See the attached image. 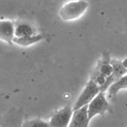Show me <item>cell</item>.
Listing matches in <instances>:
<instances>
[{
    "label": "cell",
    "instance_id": "obj_1",
    "mask_svg": "<svg viewBox=\"0 0 127 127\" xmlns=\"http://www.w3.org/2000/svg\"><path fill=\"white\" fill-rule=\"evenodd\" d=\"M88 7V2L85 1L69 2L60 9L59 15L63 21L74 20L82 15Z\"/></svg>",
    "mask_w": 127,
    "mask_h": 127
},
{
    "label": "cell",
    "instance_id": "obj_2",
    "mask_svg": "<svg viewBox=\"0 0 127 127\" xmlns=\"http://www.w3.org/2000/svg\"><path fill=\"white\" fill-rule=\"evenodd\" d=\"M87 111L89 121L97 115L103 116L107 112H112V108L107 100L105 92L100 91L89 103Z\"/></svg>",
    "mask_w": 127,
    "mask_h": 127
},
{
    "label": "cell",
    "instance_id": "obj_3",
    "mask_svg": "<svg viewBox=\"0 0 127 127\" xmlns=\"http://www.w3.org/2000/svg\"><path fill=\"white\" fill-rule=\"evenodd\" d=\"M100 91V90L98 86L93 81L89 80L72 107L73 111L88 105Z\"/></svg>",
    "mask_w": 127,
    "mask_h": 127
},
{
    "label": "cell",
    "instance_id": "obj_4",
    "mask_svg": "<svg viewBox=\"0 0 127 127\" xmlns=\"http://www.w3.org/2000/svg\"><path fill=\"white\" fill-rule=\"evenodd\" d=\"M73 113L72 107L68 105L56 112L51 118L50 127H68Z\"/></svg>",
    "mask_w": 127,
    "mask_h": 127
},
{
    "label": "cell",
    "instance_id": "obj_5",
    "mask_svg": "<svg viewBox=\"0 0 127 127\" xmlns=\"http://www.w3.org/2000/svg\"><path fill=\"white\" fill-rule=\"evenodd\" d=\"M110 63L113 68L112 72L110 76L107 78L105 85L100 89V91L102 92H105L112 83L127 73V70L122 65L121 61L116 59H111Z\"/></svg>",
    "mask_w": 127,
    "mask_h": 127
},
{
    "label": "cell",
    "instance_id": "obj_6",
    "mask_svg": "<svg viewBox=\"0 0 127 127\" xmlns=\"http://www.w3.org/2000/svg\"><path fill=\"white\" fill-rule=\"evenodd\" d=\"M88 105L73 111L68 127H88L90 121L88 116Z\"/></svg>",
    "mask_w": 127,
    "mask_h": 127
},
{
    "label": "cell",
    "instance_id": "obj_7",
    "mask_svg": "<svg viewBox=\"0 0 127 127\" xmlns=\"http://www.w3.org/2000/svg\"><path fill=\"white\" fill-rule=\"evenodd\" d=\"M110 61L111 59L109 54L105 52L103 54L101 59L98 61L93 72L102 75L107 78H108L111 74L113 70Z\"/></svg>",
    "mask_w": 127,
    "mask_h": 127
},
{
    "label": "cell",
    "instance_id": "obj_8",
    "mask_svg": "<svg viewBox=\"0 0 127 127\" xmlns=\"http://www.w3.org/2000/svg\"><path fill=\"white\" fill-rule=\"evenodd\" d=\"M14 38V25L9 20L0 21V40L12 45Z\"/></svg>",
    "mask_w": 127,
    "mask_h": 127
},
{
    "label": "cell",
    "instance_id": "obj_9",
    "mask_svg": "<svg viewBox=\"0 0 127 127\" xmlns=\"http://www.w3.org/2000/svg\"><path fill=\"white\" fill-rule=\"evenodd\" d=\"M123 89H127V74L121 77L109 87L107 90L109 98L116 97L118 92Z\"/></svg>",
    "mask_w": 127,
    "mask_h": 127
},
{
    "label": "cell",
    "instance_id": "obj_10",
    "mask_svg": "<svg viewBox=\"0 0 127 127\" xmlns=\"http://www.w3.org/2000/svg\"><path fill=\"white\" fill-rule=\"evenodd\" d=\"M32 27L26 23H20L14 26V35L17 38H24L34 35Z\"/></svg>",
    "mask_w": 127,
    "mask_h": 127
},
{
    "label": "cell",
    "instance_id": "obj_11",
    "mask_svg": "<svg viewBox=\"0 0 127 127\" xmlns=\"http://www.w3.org/2000/svg\"><path fill=\"white\" fill-rule=\"evenodd\" d=\"M43 39L42 35H34L31 37L24 38L14 37L13 40V42L22 47H28L29 45L37 42Z\"/></svg>",
    "mask_w": 127,
    "mask_h": 127
},
{
    "label": "cell",
    "instance_id": "obj_12",
    "mask_svg": "<svg viewBox=\"0 0 127 127\" xmlns=\"http://www.w3.org/2000/svg\"><path fill=\"white\" fill-rule=\"evenodd\" d=\"M22 127H50L48 122L40 119L27 120L22 124Z\"/></svg>",
    "mask_w": 127,
    "mask_h": 127
},
{
    "label": "cell",
    "instance_id": "obj_13",
    "mask_svg": "<svg viewBox=\"0 0 127 127\" xmlns=\"http://www.w3.org/2000/svg\"><path fill=\"white\" fill-rule=\"evenodd\" d=\"M90 80L93 81L95 84L97 85L100 88V89L105 85L106 82L107 78L102 75L93 72L91 76H90Z\"/></svg>",
    "mask_w": 127,
    "mask_h": 127
},
{
    "label": "cell",
    "instance_id": "obj_14",
    "mask_svg": "<svg viewBox=\"0 0 127 127\" xmlns=\"http://www.w3.org/2000/svg\"><path fill=\"white\" fill-rule=\"evenodd\" d=\"M23 122L20 119H9L4 122L1 127H22Z\"/></svg>",
    "mask_w": 127,
    "mask_h": 127
},
{
    "label": "cell",
    "instance_id": "obj_15",
    "mask_svg": "<svg viewBox=\"0 0 127 127\" xmlns=\"http://www.w3.org/2000/svg\"><path fill=\"white\" fill-rule=\"evenodd\" d=\"M122 64L124 67L127 70V58L122 61Z\"/></svg>",
    "mask_w": 127,
    "mask_h": 127
},
{
    "label": "cell",
    "instance_id": "obj_16",
    "mask_svg": "<svg viewBox=\"0 0 127 127\" xmlns=\"http://www.w3.org/2000/svg\"></svg>",
    "mask_w": 127,
    "mask_h": 127
}]
</instances>
